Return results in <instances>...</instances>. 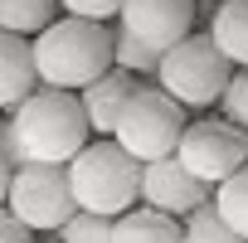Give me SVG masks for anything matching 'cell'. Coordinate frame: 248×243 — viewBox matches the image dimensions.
<instances>
[{
  "instance_id": "obj_15",
  "label": "cell",
  "mask_w": 248,
  "mask_h": 243,
  "mask_svg": "<svg viewBox=\"0 0 248 243\" xmlns=\"http://www.w3.org/2000/svg\"><path fill=\"white\" fill-rule=\"evenodd\" d=\"M214 209L224 214V224L238 238H248V166H238L229 180L214 185Z\"/></svg>"
},
{
  "instance_id": "obj_12",
  "label": "cell",
  "mask_w": 248,
  "mask_h": 243,
  "mask_svg": "<svg viewBox=\"0 0 248 243\" xmlns=\"http://www.w3.org/2000/svg\"><path fill=\"white\" fill-rule=\"evenodd\" d=\"M112 243H185V224L166 209L137 204L127 214H117L112 224Z\"/></svg>"
},
{
  "instance_id": "obj_16",
  "label": "cell",
  "mask_w": 248,
  "mask_h": 243,
  "mask_svg": "<svg viewBox=\"0 0 248 243\" xmlns=\"http://www.w3.org/2000/svg\"><path fill=\"white\" fill-rule=\"evenodd\" d=\"M161 59H166L161 49L141 44V39L127 34V30H117V44H112V63H117V68H127V73H137V78H156Z\"/></svg>"
},
{
  "instance_id": "obj_18",
  "label": "cell",
  "mask_w": 248,
  "mask_h": 243,
  "mask_svg": "<svg viewBox=\"0 0 248 243\" xmlns=\"http://www.w3.org/2000/svg\"><path fill=\"white\" fill-rule=\"evenodd\" d=\"M112 224L107 214H93V209H78L63 228H59V243H112Z\"/></svg>"
},
{
  "instance_id": "obj_17",
  "label": "cell",
  "mask_w": 248,
  "mask_h": 243,
  "mask_svg": "<svg viewBox=\"0 0 248 243\" xmlns=\"http://www.w3.org/2000/svg\"><path fill=\"white\" fill-rule=\"evenodd\" d=\"M180 224H185V243H248V238H238V233L224 224V214L214 209V199L200 204L195 214H185Z\"/></svg>"
},
{
  "instance_id": "obj_7",
  "label": "cell",
  "mask_w": 248,
  "mask_h": 243,
  "mask_svg": "<svg viewBox=\"0 0 248 243\" xmlns=\"http://www.w3.org/2000/svg\"><path fill=\"white\" fill-rule=\"evenodd\" d=\"M175 161H180L195 180L219 185V180H229L238 166H248V137L233 127L229 117H200V122L185 127V137H180V146H175Z\"/></svg>"
},
{
  "instance_id": "obj_21",
  "label": "cell",
  "mask_w": 248,
  "mask_h": 243,
  "mask_svg": "<svg viewBox=\"0 0 248 243\" xmlns=\"http://www.w3.org/2000/svg\"><path fill=\"white\" fill-rule=\"evenodd\" d=\"M0 156L10 161V170L30 166V156H25V146H20V132H15V122H10V117L0 122Z\"/></svg>"
},
{
  "instance_id": "obj_19",
  "label": "cell",
  "mask_w": 248,
  "mask_h": 243,
  "mask_svg": "<svg viewBox=\"0 0 248 243\" xmlns=\"http://www.w3.org/2000/svg\"><path fill=\"white\" fill-rule=\"evenodd\" d=\"M219 117H229L233 127L248 137V68H233V78H229V88L219 97Z\"/></svg>"
},
{
  "instance_id": "obj_10",
  "label": "cell",
  "mask_w": 248,
  "mask_h": 243,
  "mask_svg": "<svg viewBox=\"0 0 248 243\" xmlns=\"http://www.w3.org/2000/svg\"><path fill=\"white\" fill-rule=\"evenodd\" d=\"M141 83H137V73H127V68H107L102 78H93L78 97H83V112H88V127H93V137H112L117 132V117H122V107H127V97L137 92Z\"/></svg>"
},
{
  "instance_id": "obj_6",
  "label": "cell",
  "mask_w": 248,
  "mask_h": 243,
  "mask_svg": "<svg viewBox=\"0 0 248 243\" xmlns=\"http://www.w3.org/2000/svg\"><path fill=\"white\" fill-rule=\"evenodd\" d=\"M5 204L34 233H59L78 214V199H73V185H68V166H44V161L20 166L10 175V199Z\"/></svg>"
},
{
  "instance_id": "obj_8",
  "label": "cell",
  "mask_w": 248,
  "mask_h": 243,
  "mask_svg": "<svg viewBox=\"0 0 248 243\" xmlns=\"http://www.w3.org/2000/svg\"><path fill=\"white\" fill-rule=\"evenodd\" d=\"M117 30H127L141 44L166 54L195 30V0H122Z\"/></svg>"
},
{
  "instance_id": "obj_3",
  "label": "cell",
  "mask_w": 248,
  "mask_h": 243,
  "mask_svg": "<svg viewBox=\"0 0 248 243\" xmlns=\"http://www.w3.org/2000/svg\"><path fill=\"white\" fill-rule=\"evenodd\" d=\"M68 185H73L78 209L117 219L141 204V161H132L112 137H93L68 161Z\"/></svg>"
},
{
  "instance_id": "obj_22",
  "label": "cell",
  "mask_w": 248,
  "mask_h": 243,
  "mask_svg": "<svg viewBox=\"0 0 248 243\" xmlns=\"http://www.w3.org/2000/svg\"><path fill=\"white\" fill-rule=\"evenodd\" d=\"M0 243H34V228H30L25 219H15L10 204L0 209Z\"/></svg>"
},
{
  "instance_id": "obj_1",
  "label": "cell",
  "mask_w": 248,
  "mask_h": 243,
  "mask_svg": "<svg viewBox=\"0 0 248 243\" xmlns=\"http://www.w3.org/2000/svg\"><path fill=\"white\" fill-rule=\"evenodd\" d=\"M112 44L117 30L107 20H83V15H59L49 30L34 34V68L44 88H68L83 92L93 78L112 68Z\"/></svg>"
},
{
  "instance_id": "obj_14",
  "label": "cell",
  "mask_w": 248,
  "mask_h": 243,
  "mask_svg": "<svg viewBox=\"0 0 248 243\" xmlns=\"http://www.w3.org/2000/svg\"><path fill=\"white\" fill-rule=\"evenodd\" d=\"M54 10H59V0H0V30L34 39L39 30H49L59 20Z\"/></svg>"
},
{
  "instance_id": "obj_13",
  "label": "cell",
  "mask_w": 248,
  "mask_h": 243,
  "mask_svg": "<svg viewBox=\"0 0 248 243\" xmlns=\"http://www.w3.org/2000/svg\"><path fill=\"white\" fill-rule=\"evenodd\" d=\"M209 39L233 68H248V0H219L209 20Z\"/></svg>"
},
{
  "instance_id": "obj_5",
  "label": "cell",
  "mask_w": 248,
  "mask_h": 243,
  "mask_svg": "<svg viewBox=\"0 0 248 243\" xmlns=\"http://www.w3.org/2000/svg\"><path fill=\"white\" fill-rule=\"evenodd\" d=\"M229 78H233V63L214 49L209 34H204V39H200V34H185L175 49H166V59H161V68H156V83H161L185 112H195V107H219Z\"/></svg>"
},
{
  "instance_id": "obj_2",
  "label": "cell",
  "mask_w": 248,
  "mask_h": 243,
  "mask_svg": "<svg viewBox=\"0 0 248 243\" xmlns=\"http://www.w3.org/2000/svg\"><path fill=\"white\" fill-rule=\"evenodd\" d=\"M15 132H20V146L30 161H44V166H68L83 146H88V112H83V97L68 92V88H34L15 112Z\"/></svg>"
},
{
  "instance_id": "obj_20",
  "label": "cell",
  "mask_w": 248,
  "mask_h": 243,
  "mask_svg": "<svg viewBox=\"0 0 248 243\" xmlns=\"http://www.w3.org/2000/svg\"><path fill=\"white\" fill-rule=\"evenodd\" d=\"M63 15H83V20H117L122 0H59Z\"/></svg>"
},
{
  "instance_id": "obj_9",
  "label": "cell",
  "mask_w": 248,
  "mask_h": 243,
  "mask_svg": "<svg viewBox=\"0 0 248 243\" xmlns=\"http://www.w3.org/2000/svg\"><path fill=\"white\" fill-rule=\"evenodd\" d=\"M209 199H214V185L195 180L175 156H166V161H146V166H141V204L185 219V214H195V209L209 204Z\"/></svg>"
},
{
  "instance_id": "obj_11",
  "label": "cell",
  "mask_w": 248,
  "mask_h": 243,
  "mask_svg": "<svg viewBox=\"0 0 248 243\" xmlns=\"http://www.w3.org/2000/svg\"><path fill=\"white\" fill-rule=\"evenodd\" d=\"M39 88V68H34V39L0 30V112H15L30 92Z\"/></svg>"
},
{
  "instance_id": "obj_4",
  "label": "cell",
  "mask_w": 248,
  "mask_h": 243,
  "mask_svg": "<svg viewBox=\"0 0 248 243\" xmlns=\"http://www.w3.org/2000/svg\"><path fill=\"white\" fill-rule=\"evenodd\" d=\"M185 127H190L185 107H180L161 83H141V88L127 97V107H122L112 141L127 151L132 161L146 166V161H166V156H175Z\"/></svg>"
},
{
  "instance_id": "obj_23",
  "label": "cell",
  "mask_w": 248,
  "mask_h": 243,
  "mask_svg": "<svg viewBox=\"0 0 248 243\" xmlns=\"http://www.w3.org/2000/svg\"><path fill=\"white\" fill-rule=\"evenodd\" d=\"M10 175H15V170H10V161L0 156V209H5V199H10Z\"/></svg>"
}]
</instances>
